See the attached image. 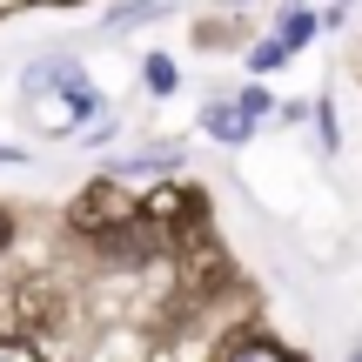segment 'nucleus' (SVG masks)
I'll list each match as a JSON object with an SVG mask.
<instances>
[{"mask_svg":"<svg viewBox=\"0 0 362 362\" xmlns=\"http://www.w3.org/2000/svg\"><path fill=\"white\" fill-rule=\"evenodd\" d=\"M282 61H288V47H282V40H262L248 67H255V74H269V67H282Z\"/></svg>","mask_w":362,"mask_h":362,"instance_id":"obj_4","label":"nucleus"},{"mask_svg":"<svg viewBox=\"0 0 362 362\" xmlns=\"http://www.w3.org/2000/svg\"><path fill=\"white\" fill-rule=\"evenodd\" d=\"M0 362H40V356L27 349V342H0Z\"/></svg>","mask_w":362,"mask_h":362,"instance_id":"obj_7","label":"nucleus"},{"mask_svg":"<svg viewBox=\"0 0 362 362\" xmlns=\"http://www.w3.org/2000/svg\"><path fill=\"white\" fill-rule=\"evenodd\" d=\"M215 362H288V356L275 349V342H262V336H242V342H228Z\"/></svg>","mask_w":362,"mask_h":362,"instance_id":"obj_2","label":"nucleus"},{"mask_svg":"<svg viewBox=\"0 0 362 362\" xmlns=\"http://www.w3.org/2000/svg\"><path fill=\"white\" fill-rule=\"evenodd\" d=\"M342 7H349V0H342Z\"/></svg>","mask_w":362,"mask_h":362,"instance_id":"obj_9","label":"nucleus"},{"mask_svg":"<svg viewBox=\"0 0 362 362\" xmlns=\"http://www.w3.org/2000/svg\"><path fill=\"white\" fill-rule=\"evenodd\" d=\"M7 235H13V228H7V215H0V248H7Z\"/></svg>","mask_w":362,"mask_h":362,"instance_id":"obj_8","label":"nucleus"},{"mask_svg":"<svg viewBox=\"0 0 362 362\" xmlns=\"http://www.w3.org/2000/svg\"><path fill=\"white\" fill-rule=\"evenodd\" d=\"M356 362H362V356H356Z\"/></svg>","mask_w":362,"mask_h":362,"instance_id":"obj_10","label":"nucleus"},{"mask_svg":"<svg viewBox=\"0 0 362 362\" xmlns=\"http://www.w3.org/2000/svg\"><path fill=\"white\" fill-rule=\"evenodd\" d=\"M248 128H255V121H248L242 107H208V134H215V141H248Z\"/></svg>","mask_w":362,"mask_h":362,"instance_id":"obj_1","label":"nucleus"},{"mask_svg":"<svg viewBox=\"0 0 362 362\" xmlns=\"http://www.w3.org/2000/svg\"><path fill=\"white\" fill-rule=\"evenodd\" d=\"M309 34H315V21H309V13H282V34H275V40H282V47H302Z\"/></svg>","mask_w":362,"mask_h":362,"instance_id":"obj_3","label":"nucleus"},{"mask_svg":"<svg viewBox=\"0 0 362 362\" xmlns=\"http://www.w3.org/2000/svg\"><path fill=\"white\" fill-rule=\"evenodd\" d=\"M148 88L168 94V88H175V61H161V54H155V61H148Z\"/></svg>","mask_w":362,"mask_h":362,"instance_id":"obj_5","label":"nucleus"},{"mask_svg":"<svg viewBox=\"0 0 362 362\" xmlns=\"http://www.w3.org/2000/svg\"><path fill=\"white\" fill-rule=\"evenodd\" d=\"M242 115H248V121H255V115H269V94H262V88H248V94H242Z\"/></svg>","mask_w":362,"mask_h":362,"instance_id":"obj_6","label":"nucleus"}]
</instances>
